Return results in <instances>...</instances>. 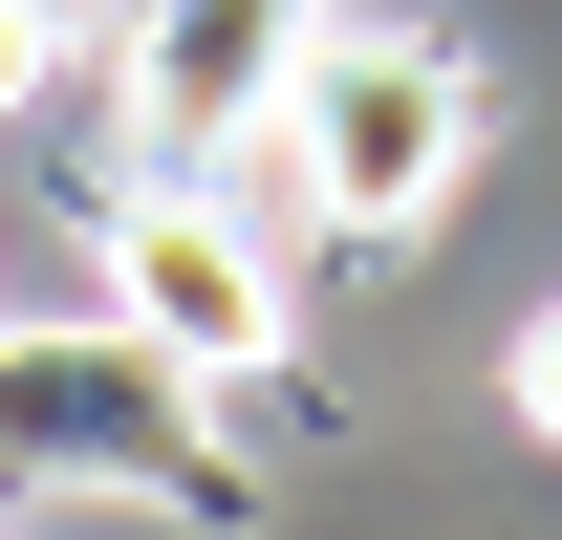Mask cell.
I'll return each instance as SVG.
<instances>
[{"label":"cell","instance_id":"1","mask_svg":"<svg viewBox=\"0 0 562 540\" xmlns=\"http://www.w3.org/2000/svg\"><path fill=\"white\" fill-rule=\"evenodd\" d=\"M260 173L325 238H432L454 216V173H476V66L432 44V22H303V66H281V109H260Z\"/></svg>","mask_w":562,"mask_h":540},{"label":"cell","instance_id":"2","mask_svg":"<svg viewBox=\"0 0 562 540\" xmlns=\"http://www.w3.org/2000/svg\"><path fill=\"white\" fill-rule=\"evenodd\" d=\"M195 368L109 303V325H0V497H173V519H216L238 497V454L195 432Z\"/></svg>","mask_w":562,"mask_h":540},{"label":"cell","instance_id":"3","mask_svg":"<svg viewBox=\"0 0 562 540\" xmlns=\"http://www.w3.org/2000/svg\"><path fill=\"white\" fill-rule=\"evenodd\" d=\"M109 303H131V325L173 346L195 390H260L281 346H303V281H281V238H260V216H238V195H216L195 151L109 195Z\"/></svg>","mask_w":562,"mask_h":540},{"label":"cell","instance_id":"4","mask_svg":"<svg viewBox=\"0 0 562 540\" xmlns=\"http://www.w3.org/2000/svg\"><path fill=\"white\" fill-rule=\"evenodd\" d=\"M151 44H131V173H173V151H238L281 109V66H303V22H325V0H131Z\"/></svg>","mask_w":562,"mask_h":540},{"label":"cell","instance_id":"5","mask_svg":"<svg viewBox=\"0 0 562 540\" xmlns=\"http://www.w3.org/2000/svg\"><path fill=\"white\" fill-rule=\"evenodd\" d=\"M66 87V0H0V109H44Z\"/></svg>","mask_w":562,"mask_h":540},{"label":"cell","instance_id":"6","mask_svg":"<svg viewBox=\"0 0 562 540\" xmlns=\"http://www.w3.org/2000/svg\"><path fill=\"white\" fill-rule=\"evenodd\" d=\"M519 432H541V454H562V303H541V325H519Z\"/></svg>","mask_w":562,"mask_h":540},{"label":"cell","instance_id":"7","mask_svg":"<svg viewBox=\"0 0 562 540\" xmlns=\"http://www.w3.org/2000/svg\"><path fill=\"white\" fill-rule=\"evenodd\" d=\"M66 22H87V0H66ZM109 22H131V0H109Z\"/></svg>","mask_w":562,"mask_h":540}]
</instances>
